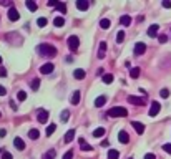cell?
<instances>
[{
	"instance_id": "cell-20",
	"label": "cell",
	"mask_w": 171,
	"mask_h": 159,
	"mask_svg": "<svg viewBox=\"0 0 171 159\" xmlns=\"http://www.w3.org/2000/svg\"><path fill=\"white\" fill-rule=\"evenodd\" d=\"M75 138V129H70L67 134H65V142H71Z\"/></svg>"
},
{
	"instance_id": "cell-4",
	"label": "cell",
	"mask_w": 171,
	"mask_h": 159,
	"mask_svg": "<svg viewBox=\"0 0 171 159\" xmlns=\"http://www.w3.org/2000/svg\"><path fill=\"white\" fill-rule=\"evenodd\" d=\"M53 70H55V65H53V63H45V65H42V66H40V73H42V75H50Z\"/></svg>"
},
{
	"instance_id": "cell-51",
	"label": "cell",
	"mask_w": 171,
	"mask_h": 159,
	"mask_svg": "<svg viewBox=\"0 0 171 159\" xmlns=\"http://www.w3.org/2000/svg\"><path fill=\"white\" fill-rule=\"evenodd\" d=\"M0 118H2V113H0Z\"/></svg>"
},
{
	"instance_id": "cell-21",
	"label": "cell",
	"mask_w": 171,
	"mask_h": 159,
	"mask_svg": "<svg viewBox=\"0 0 171 159\" xmlns=\"http://www.w3.org/2000/svg\"><path fill=\"white\" fill-rule=\"evenodd\" d=\"M105 103H106V96H98L95 100V106L96 108H100V106H103Z\"/></svg>"
},
{
	"instance_id": "cell-19",
	"label": "cell",
	"mask_w": 171,
	"mask_h": 159,
	"mask_svg": "<svg viewBox=\"0 0 171 159\" xmlns=\"http://www.w3.org/2000/svg\"><path fill=\"white\" fill-rule=\"evenodd\" d=\"M55 156H57V151H55V149H50V151H47L45 154H43L42 159H55Z\"/></svg>"
},
{
	"instance_id": "cell-11",
	"label": "cell",
	"mask_w": 171,
	"mask_h": 159,
	"mask_svg": "<svg viewBox=\"0 0 171 159\" xmlns=\"http://www.w3.org/2000/svg\"><path fill=\"white\" fill-rule=\"evenodd\" d=\"M131 126H133L135 129H136V133H138V134H143V133H145V124H141V123L133 121V123H131Z\"/></svg>"
},
{
	"instance_id": "cell-32",
	"label": "cell",
	"mask_w": 171,
	"mask_h": 159,
	"mask_svg": "<svg viewBox=\"0 0 171 159\" xmlns=\"http://www.w3.org/2000/svg\"><path fill=\"white\" fill-rule=\"evenodd\" d=\"M103 134H105V129H103V128H96V129L93 131V136H95V138H101Z\"/></svg>"
},
{
	"instance_id": "cell-25",
	"label": "cell",
	"mask_w": 171,
	"mask_h": 159,
	"mask_svg": "<svg viewBox=\"0 0 171 159\" xmlns=\"http://www.w3.org/2000/svg\"><path fill=\"white\" fill-rule=\"evenodd\" d=\"M25 5H27V9L32 10V12H35V10H37V4H35V2H32V0H27Z\"/></svg>"
},
{
	"instance_id": "cell-9",
	"label": "cell",
	"mask_w": 171,
	"mask_h": 159,
	"mask_svg": "<svg viewBox=\"0 0 171 159\" xmlns=\"http://www.w3.org/2000/svg\"><path fill=\"white\" fill-rule=\"evenodd\" d=\"M118 141L123 142V144H128V142H130L128 133H126V131H120V133H118Z\"/></svg>"
},
{
	"instance_id": "cell-5",
	"label": "cell",
	"mask_w": 171,
	"mask_h": 159,
	"mask_svg": "<svg viewBox=\"0 0 171 159\" xmlns=\"http://www.w3.org/2000/svg\"><path fill=\"white\" fill-rule=\"evenodd\" d=\"M159 109H161V105H159L158 101H153V103H151V108H150V116L154 118L159 113Z\"/></svg>"
},
{
	"instance_id": "cell-42",
	"label": "cell",
	"mask_w": 171,
	"mask_h": 159,
	"mask_svg": "<svg viewBox=\"0 0 171 159\" xmlns=\"http://www.w3.org/2000/svg\"><path fill=\"white\" fill-rule=\"evenodd\" d=\"M163 7H164V9H171V2L170 0H164V2H163Z\"/></svg>"
},
{
	"instance_id": "cell-41",
	"label": "cell",
	"mask_w": 171,
	"mask_h": 159,
	"mask_svg": "<svg viewBox=\"0 0 171 159\" xmlns=\"http://www.w3.org/2000/svg\"><path fill=\"white\" fill-rule=\"evenodd\" d=\"M2 159H13L10 152H2Z\"/></svg>"
},
{
	"instance_id": "cell-50",
	"label": "cell",
	"mask_w": 171,
	"mask_h": 159,
	"mask_svg": "<svg viewBox=\"0 0 171 159\" xmlns=\"http://www.w3.org/2000/svg\"><path fill=\"white\" fill-rule=\"evenodd\" d=\"M0 65H2V56H0Z\"/></svg>"
},
{
	"instance_id": "cell-45",
	"label": "cell",
	"mask_w": 171,
	"mask_h": 159,
	"mask_svg": "<svg viewBox=\"0 0 171 159\" xmlns=\"http://www.w3.org/2000/svg\"><path fill=\"white\" fill-rule=\"evenodd\" d=\"M5 93H7V90H5L4 86H2V85H0V96H4Z\"/></svg>"
},
{
	"instance_id": "cell-35",
	"label": "cell",
	"mask_w": 171,
	"mask_h": 159,
	"mask_svg": "<svg viewBox=\"0 0 171 159\" xmlns=\"http://www.w3.org/2000/svg\"><path fill=\"white\" fill-rule=\"evenodd\" d=\"M123 40H125V32H121V30H120V32L116 33V42H118V43H121Z\"/></svg>"
},
{
	"instance_id": "cell-39",
	"label": "cell",
	"mask_w": 171,
	"mask_h": 159,
	"mask_svg": "<svg viewBox=\"0 0 171 159\" xmlns=\"http://www.w3.org/2000/svg\"><path fill=\"white\" fill-rule=\"evenodd\" d=\"M71 158H73V151H68V152L63 154V159H71Z\"/></svg>"
},
{
	"instance_id": "cell-17",
	"label": "cell",
	"mask_w": 171,
	"mask_h": 159,
	"mask_svg": "<svg viewBox=\"0 0 171 159\" xmlns=\"http://www.w3.org/2000/svg\"><path fill=\"white\" fill-rule=\"evenodd\" d=\"M80 95H81V93H80L78 90L73 91V96H71V105H78V103H80Z\"/></svg>"
},
{
	"instance_id": "cell-30",
	"label": "cell",
	"mask_w": 171,
	"mask_h": 159,
	"mask_svg": "<svg viewBox=\"0 0 171 159\" xmlns=\"http://www.w3.org/2000/svg\"><path fill=\"white\" fill-rule=\"evenodd\" d=\"M55 9H58V10H60V13H67V5L63 4V2H58Z\"/></svg>"
},
{
	"instance_id": "cell-8",
	"label": "cell",
	"mask_w": 171,
	"mask_h": 159,
	"mask_svg": "<svg viewBox=\"0 0 171 159\" xmlns=\"http://www.w3.org/2000/svg\"><path fill=\"white\" fill-rule=\"evenodd\" d=\"M128 103H131V105H138V106H143V105H145V100H143V98H138V96H128Z\"/></svg>"
},
{
	"instance_id": "cell-18",
	"label": "cell",
	"mask_w": 171,
	"mask_h": 159,
	"mask_svg": "<svg viewBox=\"0 0 171 159\" xmlns=\"http://www.w3.org/2000/svg\"><path fill=\"white\" fill-rule=\"evenodd\" d=\"M158 25H151L150 28H148V37H156V33H158Z\"/></svg>"
},
{
	"instance_id": "cell-34",
	"label": "cell",
	"mask_w": 171,
	"mask_h": 159,
	"mask_svg": "<svg viewBox=\"0 0 171 159\" xmlns=\"http://www.w3.org/2000/svg\"><path fill=\"white\" fill-rule=\"evenodd\" d=\"M130 76H131V78H138V76H140V68H131Z\"/></svg>"
},
{
	"instance_id": "cell-26",
	"label": "cell",
	"mask_w": 171,
	"mask_h": 159,
	"mask_svg": "<svg viewBox=\"0 0 171 159\" xmlns=\"http://www.w3.org/2000/svg\"><path fill=\"white\" fill-rule=\"evenodd\" d=\"M55 131H57V124H50V126H48V128H47L45 134H47V136H52V134H53Z\"/></svg>"
},
{
	"instance_id": "cell-6",
	"label": "cell",
	"mask_w": 171,
	"mask_h": 159,
	"mask_svg": "<svg viewBox=\"0 0 171 159\" xmlns=\"http://www.w3.org/2000/svg\"><path fill=\"white\" fill-rule=\"evenodd\" d=\"M9 18L12 22H17L18 18H20V13H18V10L15 9V7H10V10H9Z\"/></svg>"
},
{
	"instance_id": "cell-38",
	"label": "cell",
	"mask_w": 171,
	"mask_h": 159,
	"mask_svg": "<svg viewBox=\"0 0 171 159\" xmlns=\"http://www.w3.org/2000/svg\"><path fill=\"white\" fill-rule=\"evenodd\" d=\"M37 23H38V27H45L47 25V18H38V20H37Z\"/></svg>"
},
{
	"instance_id": "cell-16",
	"label": "cell",
	"mask_w": 171,
	"mask_h": 159,
	"mask_svg": "<svg viewBox=\"0 0 171 159\" xmlns=\"http://www.w3.org/2000/svg\"><path fill=\"white\" fill-rule=\"evenodd\" d=\"M120 23L123 27H128L130 23H131V17H130V15H123V17L120 18Z\"/></svg>"
},
{
	"instance_id": "cell-3",
	"label": "cell",
	"mask_w": 171,
	"mask_h": 159,
	"mask_svg": "<svg viewBox=\"0 0 171 159\" xmlns=\"http://www.w3.org/2000/svg\"><path fill=\"white\" fill-rule=\"evenodd\" d=\"M68 46H70V50L71 51H76L78 50V46H80V40H78V37H70L68 38Z\"/></svg>"
},
{
	"instance_id": "cell-40",
	"label": "cell",
	"mask_w": 171,
	"mask_h": 159,
	"mask_svg": "<svg viewBox=\"0 0 171 159\" xmlns=\"http://www.w3.org/2000/svg\"><path fill=\"white\" fill-rule=\"evenodd\" d=\"M163 149L166 151L168 154H171V142H168V144H164V146H163Z\"/></svg>"
},
{
	"instance_id": "cell-13",
	"label": "cell",
	"mask_w": 171,
	"mask_h": 159,
	"mask_svg": "<svg viewBox=\"0 0 171 159\" xmlns=\"http://www.w3.org/2000/svg\"><path fill=\"white\" fill-rule=\"evenodd\" d=\"M13 146L17 147L18 151H23V149H25V142L22 141L20 138H15V139H13Z\"/></svg>"
},
{
	"instance_id": "cell-1",
	"label": "cell",
	"mask_w": 171,
	"mask_h": 159,
	"mask_svg": "<svg viewBox=\"0 0 171 159\" xmlns=\"http://www.w3.org/2000/svg\"><path fill=\"white\" fill-rule=\"evenodd\" d=\"M38 51H40V55L48 56V58H52V56L57 55V48H55L53 45H48V43H42V45L38 46Z\"/></svg>"
},
{
	"instance_id": "cell-44",
	"label": "cell",
	"mask_w": 171,
	"mask_h": 159,
	"mask_svg": "<svg viewBox=\"0 0 171 159\" xmlns=\"http://www.w3.org/2000/svg\"><path fill=\"white\" fill-rule=\"evenodd\" d=\"M5 75H7V70L4 66H0V76H5Z\"/></svg>"
},
{
	"instance_id": "cell-37",
	"label": "cell",
	"mask_w": 171,
	"mask_h": 159,
	"mask_svg": "<svg viewBox=\"0 0 171 159\" xmlns=\"http://www.w3.org/2000/svg\"><path fill=\"white\" fill-rule=\"evenodd\" d=\"M159 95H161L163 98H168V96H170V90H166V88H163L161 91H159Z\"/></svg>"
},
{
	"instance_id": "cell-49",
	"label": "cell",
	"mask_w": 171,
	"mask_h": 159,
	"mask_svg": "<svg viewBox=\"0 0 171 159\" xmlns=\"http://www.w3.org/2000/svg\"><path fill=\"white\" fill-rule=\"evenodd\" d=\"M101 146H103V147H108V146H110V142H108V141H106V139H105V141H103V142H101Z\"/></svg>"
},
{
	"instance_id": "cell-24",
	"label": "cell",
	"mask_w": 171,
	"mask_h": 159,
	"mask_svg": "<svg viewBox=\"0 0 171 159\" xmlns=\"http://www.w3.org/2000/svg\"><path fill=\"white\" fill-rule=\"evenodd\" d=\"M63 23H65V18L63 17H55V20H53L55 27H63Z\"/></svg>"
},
{
	"instance_id": "cell-46",
	"label": "cell",
	"mask_w": 171,
	"mask_h": 159,
	"mask_svg": "<svg viewBox=\"0 0 171 159\" xmlns=\"http://www.w3.org/2000/svg\"><path fill=\"white\" fill-rule=\"evenodd\" d=\"M57 4H58L57 0H50V2H48V5H50V7H57Z\"/></svg>"
},
{
	"instance_id": "cell-15",
	"label": "cell",
	"mask_w": 171,
	"mask_h": 159,
	"mask_svg": "<svg viewBox=\"0 0 171 159\" xmlns=\"http://www.w3.org/2000/svg\"><path fill=\"white\" fill-rule=\"evenodd\" d=\"M88 5H90V4H88L87 0H78V2H76V9H78V10H87Z\"/></svg>"
},
{
	"instance_id": "cell-28",
	"label": "cell",
	"mask_w": 171,
	"mask_h": 159,
	"mask_svg": "<svg viewBox=\"0 0 171 159\" xmlns=\"http://www.w3.org/2000/svg\"><path fill=\"white\" fill-rule=\"evenodd\" d=\"M103 83H106V85L113 83V75H111V73H106V75H103Z\"/></svg>"
},
{
	"instance_id": "cell-12",
	"label": "cell",
	"mask_w": 171,
	"mask_h": 159,
	"mask_svg": "<svg viewBox=\"0 0 171 159\" xmlns=\"http://www.w3.org/2000/svg\"><path fill=\"white\" fill-rule=\"evenodd\" d=\"M78 144H80V147H81L83 151H93V147L90 146V144H88V142L85 141L83 138H80V139H78Z\"/></svg>"
},
{
	"instance_id": "cell-52",
	"label": "cell",
	"mask_w": 171,
	"mask_h": 159,
	"mask_svg": "<svg viewBox=\"0 0 171 159\" xmlns=\"http://www.w3.org/2000/svg\"><path fill=\"white\" fill-rule=\"evenodd\" d=\"M0 152H2V149H0Z\"/></svg>"
},
{
	"instance_id": "cell-7",
	"label": "cell",
	"mask_w": 171,
	"mask_h": 159,
	"mask_svg": "<svg viewBox=\"0 0 171 159\" xmlns=\"http://www.w3.org/2000/svg\"><path fill=\"white\" fill-rule=\"evenodd\" d=\"M38 123H42V124H45L47 121H48V113H47L45 109H40L38 111V116H37Z\"/></svg>"
},
{
	"instance_id": "cell-47",
	"label": "cell",
	"mask_w": 171,
	"mask_h": 159,
	"mask_svg": "<svg viewBox=\"0 0 171 159\" xmlns=\"http://www.w3.org/2000/svg\"><path fill=\"white\" fill-rule=\"evenodd\" d=\"M145 159H156V156L150 152V154H146V156H145Z\"/></svg>"
},
{
	"instance_id": "cell-48",
	"label": "cell",
	"mask_w": 171,
	"mask_h": 159,
	"mask_svg": "<svg viewBox=\"0 0 171 159\" xmlns=\"http://www.w3.org/2000/svg\"><path fill=\"white\" fill-rule=\"evenodd\" d=\"M7 136V131L5 129H0V138H5Z\"/></svg>"
},
{
	"instance_id": "cell-43",
	"label": "cell",
	"mask_w": 171,
	"mask_h": 159,
	"mask_svg": "<svg viewBox=\"0 0 171 159\" xmlns=\"http://www.w3.org/2000/svg\"><path fill=\"white\" fill-rule=\"evenodd\" d=\"M159 42H161V43H166V42H168V37H166V35H159Z\"/></svg>"
},
{
	"instance_id": "cell-23",
	"label": "cell",
	"mask_w": 171,
	"mask_h": 159,
	"mask_svg": "<svg viewBox=\"0 0 171 159\" xmlns=\"http://www.w3.org/2000/svg\"><path fill=\"white\" fill-rule=\"evenodd\" d=\"M106 158H108V159H118V158H120V152H118L116 149H110Z\"/></svg>"
},
{
	"instance_id": "cell-22",
	"label": "cell",
	"mask_w": 171,
	"mask_h": 159,
	"mask_svg": "<svg viewBox=\"0 0 171 159\" xmlns=\"http://www.w3.org/2000/svg\"><path fill=\"white\" fill-rule=\"evenodd\" d=\"M73 76H75L76 80H83V78H85V71L81 70V68H78V70L73 71Z\"/></svg>"
},
{
	"instance_id": "cell-2",
	"label": "cell",
	"mask_w": 171,
	"mask_h": 159,
	"mask_svg": "<svg viewBox=\"0 0 171 159\" xmlns=\"http://www.w3.org/2000/svg\"><path fill=\"white\" fill-rule=\"evenodd\" d=\"M126 114H128V111L125 108H121V106H115V108H111L108 111L110 118H121V116H126Z\"/></svg>"
},
{
	"instance_id": "cell-36",
	"label": "cell",
	"mask_w": 171,
	"mask_h": 159,
	"mask_svg": "<svg viewBox=\"0 0 171 159\" xmlns=\"http://www.w3.org/2000/svg\"><path fill=\"white\" fill-rule=\"evenodd\" d=\"M17 98H18V101H25L27 100V93L25 91H18Z\"/></svg>"
},
{
	"instance_id": "cell-10",
	"label": "cell",
	"mask_w": 171,
	"mask_h": 159,
	"mask_svg": "<svg viewBox=\"0 0 171 159\" xmlns=\"http://www.w3.org/2000/svg\"><path fill=\"white\" fill-rule=\"evenodd\" d=\"M146 51V45L143 42H138L136 45H135V53L136 55H143Z\"/></svg>"
},
{
	"instance_id": "cell-29",
	"label": "cell",
	"mask_w": 171,
	"mask_h": 159,
	"mask_svg": "<svg viewBox=\"0 0 171 159\" xmlns=\"http://www.w3.org/2000/svg\"><path fill=\"white\" fill-rule=\"evenodd\" d=\"M68 119H70V111H68V109H63L62 111V121L67 123Z\"/></svg>"
},
{
	"instance_id": "cell-27",
	"label": "cell",
	"mask_w": 171,
	"mask_h": 159,
	"mask_svg": "<svg viewBox=\"0 0 171 159\" xmlns=\"http://www.w3.org/2000/svg\"><path fill=\"white\" fill-rule=\"evenodd\" d=\"M28 136L32 139H38V138H40V131H38V129H30Z\"/></svg>"
},
{
	"instance_id": "cell-31",
	"label": "cell",
	"mask_w": 171,
	"mask_h": 159,
	"mask_svg": "<svg viewBox=\"0 0 171 159\" xmlns=\"http://www.w3.org/2000/svg\"><path fill=\"white\" fill-rule=\"evenodd\" d=\"M110 25H111V22H110L108 18H103V20L100 22V27H101V28H105V30L110 28Z\"/></svg>"
},
{
	"instance_id": "cell-14",
	"label": "cell",
	"mask_w": 171,
	"mask_h": 159,
	"mask_svg": "<svg viewBox=\"0 0 171 159\" xmlns=\"http://www.w3.org/2000/svg\"><path fill=\"white\" fill-rule=\"evenodd\" d=\"M105 55H106V43L101 42V43H100V53H98V58L103 60V58H105Z\"/></svg>"
},
{
	"instance_id": "cell-33",
	"label": "cell",
	"mask_w": 171,
	"mask_h": 159,
	"mask_svg": "<svg viewBox=\"0 0 171 159\" xmlns=\"http://www.w3.org/2000/svg\"><path fill=\"white\" fill-rule=\"evenodd\" d=\"M38 88H40V80H38V78H33V81H32V90H33V91H37Z\"/></svg>"
}]
</instances>
